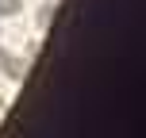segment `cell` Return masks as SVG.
<instances>
[{"mask_svg": "<svg viewBox=\"0 0 146 138\" xmlns=\"http://www.w3.org/2000/svg\"><path fill=\"white\" fill-rule=\"evenodd\" d=\"M23 0H0V15H15Z\"/></svg>", "mask_w": 146, "mask_h": 138, "instance_id": "obj_2", "label": "cell"}, {"mask_svg": "<svg viewBox=\"0 0 146 138\" xmlns=\"http://www.w3.org/2000/svg\"><path fill=\"white\" fill-rule=\"evenodd\" d=\"M50 19H54V4H46L42 12H38V27H46V23H50Z\"/></svg>", "mask_w": 146, "mask_h": 138, "instance_id": "obj_3", "label": "cell"}, {"mask_svg": "<svg viewBox=\"0 0 146 138\" xmlns=\"http://www.w3.org/2000/svg\"><path fill=\"white\" fill-rule=\"evenodd\" d=\"M0 115H4V100H0Z\"/></svg>", "mask_w": 146, "mask_h": 138, "instance_id": "obj_5", "label": "cell"}, {"mask_svg": "<svg viewBox=\"0 0 146 138\" xmlns=\"http://www.w3.org/2000/svg\"><path fill=\"white\" fill-rule=\"evenodd\" d=\"M4 69H8V77H12V81H19L23 69H27V61H23V58H4Z\"/></svg>", "mask_w": 146, "mask_h": 138, "instance_id": "obj_1", "label": "cell"}, {"mask_svg": "<svg viewBox=\"0 0 146 138\" xmlns=\"http://www.w3.org/2000/svg\"><path fill=\"white\" fill-rule=\"evenodd\" d=\"M4 58H8V54H4V50H0V69H4Z\"/></svg>", "mask_w": 146, "mask_h": 138, "instance_id": "obj_4", "label": "cell"}]
</instances>
